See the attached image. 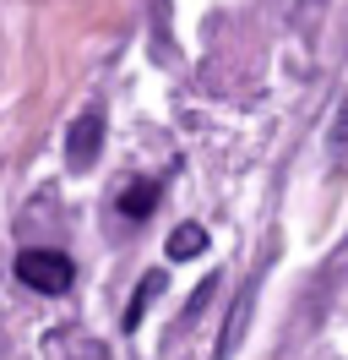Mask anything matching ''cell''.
Masks as SVG:
<instances>
[{
    "label": "cell",
    "instance_id": "obj_1",
    "mask_svg": "<svg viewBox=\"0 0 348 360\" xmlns=\"http://www.w3.org/2000/svg\"><path fill=\"white\" fill-rule=\"evenodd\" d=\"M17 278L27 284V290H39V295H65V290H71V278H76V262H71L65 251L27 246L17 257Z\"/></svg>",
    "mask_w": 348,
    "mask_h": 360
},
{
    "label": "cell",
    "instance_id": "obj_2",
    "mask_svg": "<svg viewBox=\"0 0 348 360\" xmlns=\"http://www.w3.org/2000/svg\"><path fill=\"white\" fill-rule=\"evenodd\" d=\"M98 153H104V110H87V115H76L71 131H65V164L82 175V169L98 164Z\"/></svg>",
    "mask_w": 348,
    "mask_h": 360
},
{
    "label": "cell",
    "instance_id": "obj_3",
    "mask_svg": "<svg viewBox=\"0 0 348 360\" xmlns=\"http://www.w3.org/2000/svg\"><path fill=\"white\" fill-rule=\"evenodd\" d=\"M250 311H256V284H245V290L234 295V306H229V328H223V338H218L213 360H229L239 349V338H245V328H250Z\"/></svg>",
    "mask_w": 348,
    "mask_h": 360
},
{
    "label": "cell",
    "instance_id": "obj_4",
    "mask_svg": "<svg viewBox=\"0 0 348 360\" xmlns=\"http://www.w3.org/2000/svg\"><path fill=\"white\" fill-rule=\"evenodd\" d=\"M114 207H120L126 219H147L152 207H158V180H126L120 197H114Z\"/></svg>",
    "mask_w": 348,
    "mask_h": 360
},
{
    "label": "cell",
    "instance_id": "obj_5",
    "mask_svg": "<svg viewBox=\"0 0 348 360\" xmlns=\"http://www.w3.org/2000/svg\"><path fill=\"white\" fill-rule=\"evenodd\" d=\"M163 251H169V262H191V257L207 251V229H201V224H180L169 235V246H163Z\"/></svg>",
    "mask_w": 348,
    "mask_h": 360
},
{
    "label": "cell",
    "instance_id": "obj_6",
    "mask_svg": "<svg viewBox=\"0 0 348 360\" xmlns=\"http://www.w3.org/2000/svg\"><path fill=\"white\" fill-rule=\"evenodd\" d=\"M163 295V273H142V290L130 295V306H126V333L130 328H142V316H147V306Z\"/></svg>",
    "mask_w": 348,
    "mask_h": 360
},
{
    "label": "cell",
    "instance_id": "obj_7",
    "mask_svg": "<svg viewBox=\"0 0 348 360\" xmlns=\"http://www.w3.org/2000/svg\"><path fill=\"white\" fill-rule=\"evenodd\" d=\"M213 290H218V284H213V278H207V284H201V290H196V295H191V306H185V316H180V328H191L196 316L207 311V300H213Z\"/></svg>",
    "mask_w": 348,
    "mask_h": 360
},
{
    "label": "cell",
    "instance_id": "obj_8",
    "mask_svg": "<svg viewBox=\"0 0 348 360\" xmlns=\"http://www.w3.org/2000/svg\"><path fill=\"white\" fill-rule=\"evenodd\" d=\"M316 11H321V0H300V22H316Z\"/></svg>",
    "mask_w": 348,
    "mask_h": 360
}]
</instances>
